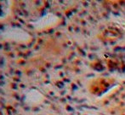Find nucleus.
Masks as SVG:
<instances>
[{
	"instance_id": "obj_1",
	"label": "nucleus",
	"mask_w": 125,
	"mask_h": 115,
	"mask_svg": "<svg viewBox=\"0 0 125 115\" xmlns=\"http://www.w3.org/2000/svg\"><path fill=\"white\" fill-rule=\"evenodd\" d=\"M1 36L4 39L16 42H28L31 36L26 31L17 26H6L1 32Z\"/></svg>"
},
{
	"instance_id": "obj_2",
	"label": "nucleus",
	"mask_w": 125,
	"mask_h": 115,
	"mask_svg": "<svg viewBox=\"0 0 125 115\" xmlns=\"http://www.w3.org/2000/svg\"><path fill=\"white\" fill-rule=\"evenodd\" d=\"M43 100V96L36 90H31L26 94L25 102L29 105H36Z\"/></svg>"
}]
</instances>
